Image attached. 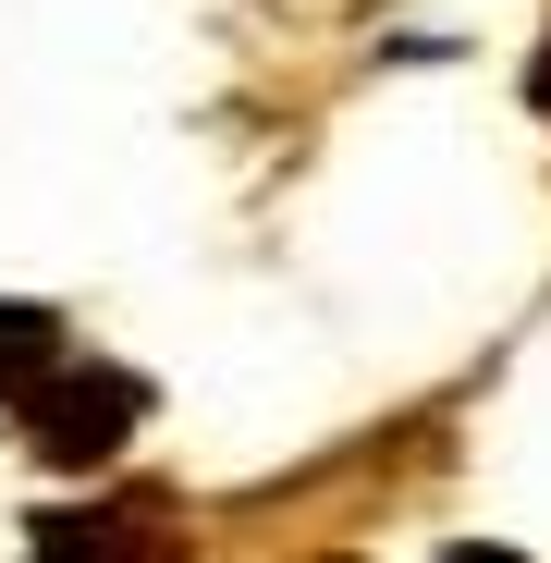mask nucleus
I'll return each instance as SVG.
<instances>
[{
	"label": "nucleus",
	"instance_id": "nucleus-1",
	"mask_svg": "<svg viewBox=\"0 0 551 563\" xmlns=\"http://www.w3.org/2000/svg\"><path fill=\"white\" fill-rule=\"evenodd\" d=\"M147 380L135 367H111V355H62L49 380L25 393V453L37 465H62V478H99V465H123L135 453V429H147Z\"/></svg>",
	"mask_w": 551,
	"mask_h": 563
},
{
	"label": "nucleus",
	"instance_id": "nucleus-2",
	"mask_svg": "<svg viewBox=\"0 0 551 563\" xmlns=\"http://www.w3.org/2000/svg\"><path fill=\"white\" fill-rule=\"evenodd\" d=\"M74 355V331H62V307H25V295H0V405H25L49 367Z\"/></svg>",
	"mask_w": 551,
	"mask_h": 563
},
{
	"label": "nucleus",
	"instance_id": "nucleus-3",
	"mask_svg": "<svg viewBox=\"0 0 551 563\" xmlns=\"http://www.w3.org/2000/svg\"><path fill=\"white\" fill-rule=\"evenodd\" d=\"M429 563H527V551H503V539H453V551H429Z\"/></svg>",
	"mask_w": 551,
	"mask_h": 563
},
{
	"label": "nucleus",
	"instance_id": "nucleus-4",
	"mask_svg": "<svg viewBox=\"0 0 551 563\" xmlns=\"http://www.w3.org/2000/svg\"><path fill=\"white\" fill-rule=\"evenodd\" d=\"M527 111H551V37L527 49Z\"/></svg>",
	"mask_w": 551,
	"mask_h": 563
}]
</instances>
